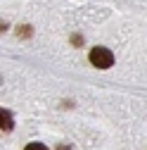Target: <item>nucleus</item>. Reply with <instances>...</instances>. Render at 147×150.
<instances>
[{
    "mask_svg": "<svg viewBox=\"0 0 147 150\" xmlns=\"http://www.w3.org/2000/svg\"><path fill=\"white\" fill-rule=\"evenodd\" d=\"M24 150H48V145H45V143H41V141H33V143H29Z\"/></svg>",
    "mask_w": 147,
    "mask_h": 150,
    "instance_id": "3",
    "label": "nucleus"
},
{
    "mask_svg": "<svg viewBox=\"0 0 147 150\" xmlns=\"http://www.w3.org/2000/svg\"><path fill=\"white\" fill-rule=\"evenodd\" d=\"M31 26H19V31H17V36H19V38H31Z\"/></svg>",
    "mask_w": 147,
    "mask_h": 150,
    "instance_id": "4",
    "label": "nucleus"
},
{
    "mask_svg": "<svg viewBox=\"0 0 147 150\" xmlns=\"http://www.w3.org/2000/svg\"><path fill=\"white\" fill-rule=\"evenodd\" d=\"M0 122H3V124H0L3 131H12V126H14V124H12V112L3 107V112H0Z\"/></svg>",
    "mask_w": 147,
    "mask_h": 150,
    "instance_id": "2",
    "label": "nucleus"
},
{
    "mask_svg": "<svg viewBox=\"0 0 147 150\" xmlns=\"http://www.w3.org/2000/svg\"><path fill=\"white\" fill-rule=\"evenodd\" d=\"M88 60H90V64H93V67H97V69H109V67H114V52L109 50V48L97 45V48H93V50H90Z\"/></svg>",
    "mask_w": 147,
    "mask_h": 150,
    "instance_id": "1",
    "label": "nucleus"
},
{
    "mask_svg": "<svg viewBox=\"0 0 147 150\" xmlns=\"http://www.w3.org/2000/svg\"><path fill=\"white\" fill-rule=\"evenodd\" d=\"M71 43H74V45H81V43H83V36H78V33L71 36Z\"/></svg>",
    "mask_w": 147,
    "mask_h": 150,
    "instance_id": "5",
    "label": "nucleus"
}]
</instances>
